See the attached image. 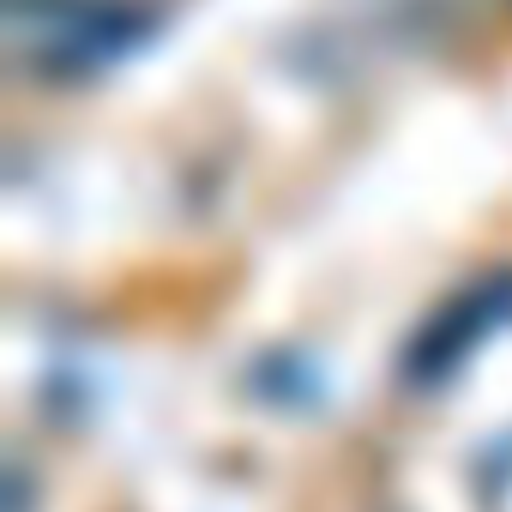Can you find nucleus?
Listing matches in <instances>:
<instances>
[{
    "label": "nucleus",
    "mask_w": 512,
    "mask_h": 512,
    "mask_svg": "<svg viewBox=\"0 0 512 512\" xmlns=\"http://www.w3.org/2000/svg\"><path fill=\"white\" fill-rule=\"evenodd\" d=\"M151 37V13L133 0H7L13 61L43 79H91L127 61Z\"/></svg>",
    "instance_id": "f257e3e1"
}]
</instances>
